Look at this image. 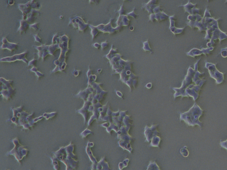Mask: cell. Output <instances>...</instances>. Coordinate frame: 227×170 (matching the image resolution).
I'll use <instances>...</instances> for the list:
<instances>
[{
  "label": "cell",
  "instance_id": "1",
  "mask_svg": "<svg viewBox=\"0 0 227 170\" xmlns=\"http://www.w3.org/2000/svg\"><path fill=\"white\" fill-rule=\"evenodd\" d=\"M194 71L191 67H190L187 75L185 76V79L182 81V85L181 88H173V90L175 91V93L174 94V99L178 96L184 97H193L194 100H196L199 97V93L203 85H194L192 82L194 81L195 73L196 72V69Z\"/></svg>",
  "mask_w": 227,
  "mask_h": 170
},
{
  "label": "cell",
  "instance_id": "2",
  "mask_svg": "<svg viewBox=\"0 0 227 170\" xmlns=\"http://www.w3.org/2000/svg\"><path fill=\"white\" fill-rule=\"evenodd\" d=\"M203 110L202 109L196 104L190 109L188 112L181 113L180 120L184 121L188 126H195L198 125L200 128L202 127V122L199 121V117L202 115Z\"/></svg>",
  "mask_w": 227,
  "mask_h": 170
},
{
  "label": "cell",
  "instance_id": "3",
  "mask_svg": "<svg viewBox=\"0 0 227 170\" xmlns=\"http://www.w3.org/2000/svg\"><path fill=\"white\" fill-rule=\"evenodd\" d=\"M205 67L208 69L210 76L216 80V84H220L224 81V73L217 70L216 64L207 62Z\"/></svg>",
  "mask_w": 227,
  "mask_h": 170
},
{
  "label": "cell",
  "instance_id": "4",
  "mask_svg": "<svg viewBox=\"0 0 227 170\" xmlns=\"http://www.w3.org/2000/svg\"><path fill=\"white\" fill-rule=\"evenodd\" d=\"M157 126L158 125H153L151 127H149L147 126H145L144 134L146 137V142H149L152 138H153V136H157L156 133H158L157 130Z\"/></svg>",
  "mask_w": 227,
  "mask_h": 170
},
{
  "label": "cell",
  "instance_id": "5",
  "mask_svg": "<svg viewBox=\"0 0 227 170\" xmlns=\"http://www.w3.org/2000/svg\"><path fill=\"white\" fill-rule=\"evenodd\" d=\"M27 54V52H25L24 53H22L21 54H19V55H15L13 57H5V58H2L1 59V62H14V61H16V60H23L24 62L26 63H27V59H26V55Z\"/></svg>",
  "mask_w": 227,
  "mask_h": 170
},
{
  "label": "cell",
  "instance_id": "6",
  "mask_svg": "<svg viewBox=\"0 0 227 170\" xmlns=\"http://www.w3.org/2000/svg\"><path fill=\"white\" fill-rule=\"evenodd\" d=\"M161 141V138L159 136H156L153 137L152 142L151 143V146H154V147H159L160 142Z\"/></svg>",
  "mask_w": 227,
  "mask_h": 170
},
{
  "label": "cell",
  "instance_id": "7",
  "mask_svg": "<svg viewBox=\"0 0 227 170\" xmlns=\"http://www.w3.org/2000/svg\"><path fill=\"white\" fill-rule=\"evenodd\" d=\"M147 170H160V169L157 165V164L155 162L152 161L150 162V164L148 166Z\"/></svg>",
  "mask_w": 227,
  "mask_h": 170
},
{
  "label": "cell",
  "instance_id": "8",
  "mask_svg": "<svg viewBox=\"0 0 227 170\" xmlns=\"http://www.w3.org/2000/svg\"><path fill=\"white\" fill-rule=\"evenodd\" d=\"M181 154H182L184 157H188V156H189V153L187 149V148H186V146L184 147L183 148H182V149L181 150Z\"/></svg>",
  "mask_w": 227,
  "mask_h": 170
},
{
  "label": "cell",
  "instance_id": "9",
  "mask_svg": "<svg viewBox=\"0 0 227 170\" xmlns=\"http://www.w3.org/2000/svg\"><path fill=\"white\" fill-rule=\"evenodd\" d=\"M221 56H222V57H227V48H223V49H221Z\"/></svg>",
  "mask_w": 227,
  "mask_h": 170
},
{
  "label": "cell",
  "instance_id": "10",
  "mask_svg": "<svg viewBox=\"0 0 227 170\" xmlns=\"http://www.w3.org/2000/svg\"><path fill=\"white\" fill-rule=\"evenodd\" d=\"M220 145L221 146V148L226 149L227 151V140H226V141H221V142H220Z\"/></svg>",
  "mask_w": 227,
  "mask_h": 170
},
{
  "label": "cell",
  "instance_id": "11",
  "mask_svg": "<svg viewBox=\"0 0 227 170\" xmlns=\"http://www.w3.org/2000/svg\"><path fill=\"white\" fill-rule=\"evenodd\" d=\"M152 87V84L151 83H148V84H147L146 85V87L147 88H148V89H151Z\"/></svg>",
  "mask_w": 227,
  "mask_h": 170
},
{
  "label": "cell",
  "instance_id": "12",
  "mask_svg": "<svg viewBox=\"0 0 227 170\" xmlns=\"http://www.w3.org/2000/svg\"><path fill=\"white\" fill-rule=\"evenodd\" d=\"M93 46L95 47H96V48H99L100 47V45H99L98 43H97L94 44V45H93Z\"/></svg>",
  "mask_w": 227,
  "mask_h": 170
},
{
  "label": "cell",
  "instance_id": "13",
  "mask_svg": "<svg viewBox=\"0 0 227 170\" xmlns=\"http://www.w3.org/2000/svg\"><path fill=\"white\" fill-rule=\"evenodd\" d=\"M117 94L119 96H120V97H122V96H123V94H122V93H120V92H117Z\"/></svg>",
  "mask_w": 227,
  "mask_h": 170
}]
</instances>
